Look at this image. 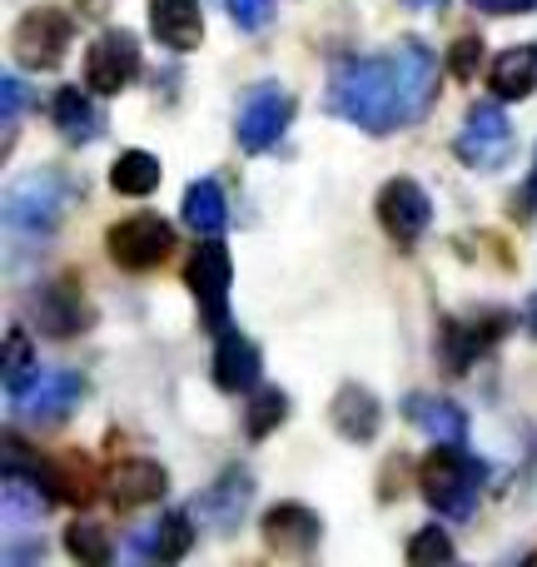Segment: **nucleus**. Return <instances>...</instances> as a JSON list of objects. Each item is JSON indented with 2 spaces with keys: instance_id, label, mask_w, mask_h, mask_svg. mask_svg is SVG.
Segmentation results:
<instances>
[{
  "instance_id": "nucleus-1",
  "label": "nucleus",
  "mask_w": 537,
  "mask_h": 567,
  "mask_svg": "<svg viewBox=\"0 0 537 567\" xmlns=\"http://www.w3.org/2000/svg\"><path fill=\"white\" fill-rule=\"evenodd\" d=\"M329 110L353 120L363 135H393L409 125L403 115V85L393 55H353L329 70Z\"/></svg>"
},
{
  "instance_id": "nucleus-2",
  "label": "nucleus",
  "mask_w": 537,
  "mask_h": 567,
  "mask_svg": "<svg viewBox=\"0 0 537 567\" xmlns=\"http://www.w3.org/2000/svg\"><path fill=\"white\" fill-rule=\"evenodd\" d=\"M488 478L478 458H473L463 443H443L438 453L423 458V473H419V488L428 498V508H438L443 518L453 523H468L478 513V488Z\"/></svg>"
},
{
  "instance_id": "nucleus-3",
  "label": "nucleus",
  "mask_w": 537,
  "mask_h": 567,
  "mask_svg": "<svg viewBox=\"0 0 537 567\" xmlns=\"http://www.w3.org/2000/svg\"><path fill=\"white\" fill-rule=\"evenodd\" d=\"M185 284L199 303V319L205 329H229V284H235V259L219 239H205L199 249H189V265H185Z\"/></svg>"
},
{
  "instance_id": "nucleus-4",
  "label": "nucleus",
  "mask_w": 537,
  "mask_h": 567,
  "mask_svg": "<svg viewBox=\"0 0 537 567\" xmlns=\"http://www.w3.org/2000/svg\"><path fill=\"white\" fill-rule=\"evenodd\" d=\"M105 249L120 269L145 275V269H155V265L169 259V249H175V229H169L159 215H130L105 235Z\"/></svg>"
},
{
  "instance_id": "nucleus-5",
  "label": "nucleus",
  "mask_w": 537,
  "mask_h": 567,
  "mask_svg": "<svg viewBox=\"0 0 537 567\" xmlns=\"http://www.w3.org/2000/svg\"><path fill=\"white\" fill-rule=\"evenodd\" d=\"M65 209H70V185L45 169V175L25 179L20 189H10L6 219L16 235H50V229H60Z\"/></svg>"
},
{
  "instance_id": "nucleus-6",
  "label": "nucleus",
  "mask_w": 537,
  "mask_h": 567,
  "mask_svg": "<svg viewBox=\"0 0 537 567\" xmlns=\"http://www.w3.org/2000/svg\"><path fill=\"white\" fill-rule=\"evenodd\" d=\"M70 40H75V20L60 6H35L30 16H20L16 25V55L30 70H55L65 60Z\"/></svg>"
},
{
  "instance_id": "nucleus-7",
  "label": "nucleus",
  "mask_w": 537,
  "mask_h": 567,
  "mask_svg": "<svg viewBox=\"0 0 537 567\" xmlns=\"http://www.w3.org/2000/svg\"><path fill=\"white\" fill-rule=\"evenodd\" d=\"M293 120V95L279 85H255L239 105V120H235V135H239V150L249 155H265L269 145H279V135L289 130Z\"/></svg>"
},
{
  "instance_id": "nucleus-8",
  "label": "nucleus",
  "mask_w": 537,
  "mask_h": 567,
  "mask_svg": "<svg viewBox=\"0 0 537 567\" xmlns=\"http://www.w3.org/2000/svg\"><path fill=\"white\" fill-rule=\"evenodd\" d=\"M453 155L468 169H498L513 155V120L498 105H473L453 140Z\"/></svg>"
},
{
  "instance_id": "nucleus-9",
  "label": "nucleus",
  "mask_w": 537,
  "mask_h": 567,
  "mask_svg": "<svg viewBox=\"0 0 537 567\" xmlns=\"http://www.w3.org/2000/svg\"><path fill=\"white\" fill-rule=\"evenodd\" d=\"M379 225L399 249L419 245L423 229L433 225V205L419 179H389V185L379 189Z\"/></svg>"
},
{
  "instance_id": "nucleus-10",
  "label": "nucleus",
  "mask_w": 537,
  "mask_h": 567,
  "mask_svg": "<svg viewBox=\"0 0 537 567\" xmlns=\"http://www.w3.org/2000/svg\"><path fill=\"white\" fill-rule=\"evenodd\" d=\"M140 75V40L130 30H105L85 50V85L95 95H120Z\"/></svg>"
},
{
  "instance_id": "nucleus-11",
  "label": "nucleus",
  "mask_w": 537,
  "mask_h": 567,
  "mask_svg": "<svg viewBox=\"0 0 537 567\" xmlns=\"http://www.w3.org/2000/svg\"><path fill=\"white\" fill-rule=\"evenodd\" d=\"M393 65H399V85H403V115L423 120L433 105V90H438V60H433V50L423 45L419 35H403L399 50H393Z\"/></svg>"
},
{
  "instance_id": "nucleus-12",
  "label": "nucleus",
  "mask_w": 537,
  "mask_h": 567,
  "mask_svg": "<svg viewBox=\"0 0 537 567\" xmlns=\"http://www.w3.org/2000/svg\"><path fill=\"white\" fill-rule=\"evenodd\" d=\"M30 319H35L50 339H70V333H80L90 323V303L75 279H50V284H40L35 299H30Z\"/></svg>"
},
{
  "instance_id": "nucleus-13",
  "label": "nucleus",
  "mask_w": 537,
  "mask_h": 567,
  "mask_svg": "<svg viewBox=\"0 0 537 567\" xmlns=\"http://www.w3.org/2000/svg\"><path fill=\"white\" fill-rule=\"evenodd\" d=\"M323 538V523L313 508L303 503H279V508L265 513V548L279 553V558H309Z\"/></svg>"
},
{
  "instance_id": "nucleus-14",
  "label": "nucleus",
  "mask_w": 537,
  "mask_h": 567,
  "mask_svg": "<svg viewBox=\"0 0 537 567\" xmlns=\"http://www.w3.org/2000/svg\"><path fill=\"white\" fill-rule=\"evenodd\" d=\"M165 493H169V473L159 468V463H149V458L115 463L110 478H105V498H110V508H120V513L145 508V503H159Z\"/></svg>"
},
{
  "instance_id": "nucleus-15",
  "label": "nucleus",
  "mask_w": 537,
  "mask_h": 567,
  "mask_svg": "<svg viewBox=\"0 0 537 567\" xmlns=\"http://www.w3.org/2000/svg\"><path fill=\"white\" fill-rule=\"evenodd\" d=\"M503 313H488V319H448L443 323V339H438V353H443V369L448 373H468L483 353L493 349V339L503 333Z\"/></svg>"
},
{
  "instance_id": "nucleus-16",
  "label": "nucleus",
  "mask_w": 537,
  "mask_h": 567,
  "mask_svg": "<svg viewBox=\"0 0 537 567\" xmlns=\"http://www.w3.org/2000/svg\"><path fill=\"white\" fill-rule=\"evenodd\" d=\"M80 393H85V379H80L75 369H60V373H50V379H35V389H30L25 399H16V413L45 429V423H60L75 413Z\"/></svg>"
},
{
  "instance_id": "nucleus-17",
  "label": "nucleus",
  "mask_w": 537,
  "mask_h": 567,
  "mask_svg": "<svg viewBox=\"0 0 537 567\" xmlns=\"http://www.w3.org/2000/svg\"><path fill=\"white\" fill-rule=\"evenodd\" d=\"M249 498H255V478L245 468H225L215 483L205 488V498L195 503V513L209 523L215 533H235L239 518H245Z\"/></svg>"
},
{
  "instance_id": "nucleus-18",
  "label": "nucleus",
  "mask_w": 537,
  "mask_h": 567,
  "mask_svg": "<svg viewBox=\"0 0 537 567\" xmlns=\"http://www.w3.org/2000/svg\"><path fill=\"white\" fill-rule=\"evenodd\" d=\"M149 30L165 50L189 55L205 40V10H199V0H149Z\"/></svg>"
},
{
  "instance_id": "nucleus-19",
  "label": "nucleus",
  "mask_w": 537,
  "mask_h": 567,
  "mask_svg": "<svg viewBox=\"0 0 537 567\" xmlns=\"http://www.w3.org/2000/svg\"><path fill=\"white\" fill-rule=\"evenodd\" d=\"M259 349L245 339V333H235V329H219V339H215V383L225 393H249L259 383Z\"/></svg>"
},
{
  "instance_id": "nucleus-20",
  "label": "nucleus",
  "mask_w": 537,
  "mask_h": 567,
  "mask_svg": "<svg viewBox=\"0 0 537 567\" xmlns=\"http://www.w3.org/2000/svg\"><path fill=\"white\" fill-rule=\"evenodd\" d=\"M329 419L349 443H373L379 439V423H383V403L373 399L363 383H343V389L333 393Z\"/></svg>"
},
{
  "instance_id": "nucleus-21",
  "label": "nucleus",
  "mask_w": 537,
  "mask_h": 567,
  "mask_svg": "<svg viewBox=\"0 0 537 567\" xmlns=\"http://www.w3.org/2000/svg\"><path fill=\"white\" fill-rule=\"evenodd\" d=\"M403 419H409L413 429H423L428 439H438V443H468V413H463L453 399L413 393V399L403 403Z\"/></svg>"
},
{
  "instance_id": "nucleus-22",
  "label": "nucleus",
  "mask_w": 537,
  "mask_h": 567,
  "mask_svg": "<svg viewBox=\"0 0 537 567\" xmlns=\"http://www.w3.org/2000/svg\"><path fill=\"white\" fill-rule=\"evenodd\" d=\"M488 85L498 100H528L537 90V45H508L488 70Z\"/></svg>"
},
{
  "instance_id": "nucleus-23",
  "label": "nucleus",
  "mask_w": 537,
  "mask_h": 567,
  "mask_svg": "<svg viewBox=\"0 0 537 567\" xmlns=\"http://www.w3.org/2000/svg\"><path fill=\"white\" fill-rule=\"evenodd\" d=\"M50 115H55V130L70 140V145H90V140L100 135V115H95V105L85 100V90H75V85H65V90H55V100H50Z\"/></svg>"
},
{
  "instance_id": "nucleus-24",
  "label": "nucleus",
  "mask_w": 537,
  "mask_h": 567,
  "mask_svg": "<svg viewBox=\"0 0 537 567\" xmlns=\"http://www.w3.org/2000/svg\"><path fill=\"white\" fill-rule=\"evenodd\" d=\"M110 189L125 199H145L159 189V159L149 150H125V155L110 165Z\"/></svg>"
},
{
  "instance_id": "nucleus-25",
  "label": "nucleus",
  "mask_w": 537,
  "mask_h": 567,
  "mask_svg": "<svg viewBox=\"0 0 537 567\" xmlns=\"http://www.w3.org/2000/svg\"><path fill=\"white\" fill-rule=\"evenodd\" d=\"M6 399H25L30 389H35V349H30V333L20 329V323H10L6 329Z\"/></svg>"
},
{
  "instance_id": "nucleus-26",
  "label": "nucleus",
  "mask_w": 537,
  "mask_h": 567,
  "mask_svg": "<svg viewBox=\"0 0 537 567\" xmlns=\"http://www.w3.org/2000/svg\"><path fill=\"white\" fill-rule=\"evenodd\" d=\"M229 219L225 209V189L215 185V179H199V185L185 189V225L199 229V235H219Z\"/></svg>"
},
{
  "instance_id": "nucleus-27",
  "label": "nucleus",
  "mask_w": 537,
  "mask_h": 567,
  "mask_svg": "<svg viewBox=\"0 0 537 567\" xmlns=\"http://www.w3.org/2000/svg\"><path fill=\"white\" fill-rule=\"evenodd\" d=\"M65 553L85 567H105L110 563V533L100 523H70L65 528Z\"/></svg>"
},
{
  "instance_id": "nucleus-28",
  "label": "nucleus",
  "mask_w": 537,
  "mask_h": 567,
  "mask_svg": "<svg viewBox=\"0 0 537 567\" xmlns=\"http://www.w3.org/2000/svg\"><path fill=\"white\" fill-rule=\"evenodd\" d=\"M189 543H195V518H189V508L159 518V528H155V558L159 563H179L189 553Z\"/></svg>"
},
{
  "instance_id": "nucleus-29",
  "label": "nucleus",
  "mask_w": 537,
  "mask_h": 567,
  "mask_svg": "<svg viewBox=\"0 0 537 567\" xmlns=\"http://www.w3.org/2000/svg\"><path fill=\"white\" fill-rule=\"evenodd\" d=\"M283 419H289V393H283V389H265L255 403H249L245 433H249V439H269Z\"/></svg>"
},
{
  "instance_id": "nucleus-30",
  "label": "nucleus",
  "mask_w": 537,
  "mask_h": 567,
  "mask_svg": "<svg viewBox=\"0 0 537 567\" xmlns=\"http://www.w3.org/2000/svg\"><path fill=\"white\" fill-rule=\"evenodd\" d=\"M409 563L413 567H438V563H453V538L443 528H423L409 538Z\"/></svg>"
},
{
  "instance_id": "nucleus-31",
  "label": "nucleus",
  "mask_w": 537,
  "mask_h": 567,
  "mask_svg": "<svg viewBox=\"0 0 537 567\" xmlns=\"http://www.w3.org/2000/svg\"><path fill=\"white\" fill-rule=\"evenodd\" d=\"M478 65H483V40L478 35H458V40H453V50H448L453 80H473V75H478Z\"/></svg>"
},
{
  "instance_id": "nucleus-32",
  "label": "nucleus",
  "mask_w": 537,
  "mask_h": 567,
  "mask_svg": "<svg viewBox=\"0 0 537 567\" xmlns=\"http://www.w3.org/2000/svg\"><path fill=\"white\" fill-rule=\"evenodd\" d=\"M225 10L239 30H265L273 20V0H225Z\"/></svg>"
},
{
  "instance_id": "nucleus-33",
  "label": "nucleus",
  "mask_w": 537,
  "mask_h": 567,
  "mask_svg": "<svg viewBox=\"0 0 537 567\" xmlns=\"http://www.w3.org/2000/svg\"><path fill=\"white\" fill-rule=\"evenodd\" d=\"M0 100H6V140H10V130L20 125V110H25V90H20L16 75L0 80Z\"/></svg>"
},
{
  "instance_id": "nucleus-34",
  "label": "nucleus",
  "mask_w": 537,
  "mask_h": 567,
  "mask_svg": "<svg viewBox=\"0 0 537 567\" xmlns=\"http://www.w3.org/2000/svg\"><path fill=\"white\" fill-rule=\"evenodd\" d=\"M473 6L483 16H528V10H537V0H473Z\"/></svg>"
},
{
  "instance_id": "nucleus-35",
  "label": "nucleus",
  "mask_w": 537,
  "mask_h": 567,
  "mask_svg": "<svg viewBox=\"0 0 537 567\" xmlns=\"http://www.w3.org/2000/svg\"><path fill=\"white\" fill-rule=\"evenodd\" d=\"M523 319H528V333H533V339H537V293H533V299H528V313H523Z\"/></svg>"
},
{
  "instance_id": "nucleus-36",
  "label": "nucleus",
  "mask_w": 537,
  "mask_h": 567,
  "mask_svg": "<svg viewBox=\"0 0 537 567\" xmlns=\"http://www.w3.org/2000/svg\"><path fill=\"white\" fill-rule=\"evenodd\" d=\"M403 6H413V10H443L448 0H403Z\"/></svg>"
},
{
  "instance_id": "nucleus-37",
  "label": "nucleus",
  "mask_w": 537,
  "mask_h": 567,
  "mask_svg": "<svg viewBox=\"0 0 537 567\" xmlns=\"http://www.w3.org/2000/svg\"><path fill=\"white\" fill-rule=\"evenodd\" d=\"M523 199H528V209H537V169H533V179H528V195H523Z\"/></svg>"
}]
</instances>
